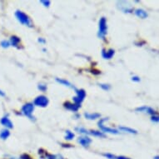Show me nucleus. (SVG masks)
I'll return each mask as SVG.
<instances>
[{
  "label": "nucleus",
  "instance_id": "obj_3",
  "mask_svg": "<svg viewBox=\"0 0 159 159\" xmlns=\"http://www.w3.org/2000/svg\"><path fill=\"white\" fill-rule=\"evenodd\" d=\"M34 111V104L31 102H28L22 107V113L26 117L30 118L31 120L35 121V117H33V113Z\"/></svg>",
  "mask_w": 159,
  "mask_h": 159
},
{
  "label": "nucleus",
  "instance_id": "obj_14",
  "mask_svg": "<svg viewBox=\"0 0 159 159\" xmlns=\"http://www.w3.org/2000/svg\"><path fill=\"white\" fill-rule=\"evenodd\" d=\"M84 117L86 119L89 120H95L97 118H100L101 114L98 113V112H93V113H89V112H85L84 113Z\"/></svg>",
  "mask_w": 159,
  "mask_h": 159
},
{
  "label": "nucleus",
  "instance_id": "obj_28",
  "mask_svg": "<svg viewBox=\"0 0 159 159\" xmlns=\"http://www.w3.org/2000/svg\"><path fill=\"white\" fill-rule=\"evenodd\" d=\"M140 78L138 77V76H133V78H132V81L136 82V83H138V82H140Z\"/></svg>",
  "mask_w": 159,
  "mask_h": 159
},
{
  "label": "nucleus",
  "instance_id": "obj_16",
  "mask_svg": "<svg viewBox=\"0 0 159 159\" xmlns=\"http://www.w3.org/2000/svg\"><path fill=\"white\" fill-rule=\"evenodd\" d=\"M56 81L58 83V84H62V85H64L66 87H68V88H71V89H76L73 86V84H71L70 82L67 81L65 79H63V78H56Z\"/></svg>",
  "mask_w": 159,
  "mask_h": 159
},
{
  "label": "nucleus",
  "instance_id": "obj_24",
  "mask_svg": "<svg viewBox=\"0 0 159 159\" xmlns=\"http://www.w3.org/2000/svg\"><path fill=\"white\" fill-rule=\"evenodd\" d=\"M99 86L101 87V89L105 90V91H108L110 89H111V86H110L109 84H99Z\"/></svg>",
  "mask_w": 159,
  "mask_h": 159
},
{
  "label": "nucleus",
  "instance_id": "obj_5",
  "mask_svg": "<svg viewBox=\"0 0 159 159\" xmlns=\"http://www.w3.org/2000/svg\"><path fill=\"white\" fill-rule=\"evenodd\" d=\"M75 91L77 95L73 98V102L76 104L81 105L82 102H84V98H86V92L84 89H75Z\"/></svg>",
  "mask_w": 159,
  "mask_h": 159
},
{
  "label": "nucleus",
  "instance_id": "obj_35",
  "mask_svg": "<svg viewBox=\"0 0 159 159\" xmlns=\"http://www.w3.org/2000/svg\"><path fill=\"white\" fill-rule=\"evenodd\" d=\"M75 117H76V118H78V117H80V115L76 114V115H75Z\"/></svg>",
  "mask_w": 159,
  "mask_h": 159
},
{
  "label": "nucleus",
  "instance_id": "obj_27",
  "mask_svg": "<svg viewBox=\"0 0 159 159\" xmlns=\"http://www.w3.org/2000/svg\"><path fill=\"white\" fill-rule=\"evenodd\" d=\"M18 159H34L33 157H32L28 153H23L21 155V156L19 157V158Z\"/></svg>",
  "mask_w": 159,
  "mask_h": 159
},
{
  "label": "nucleus",
  "instance_id": "obj_31",
  "mask_svg": "<svg viewBox=\"0 0 159 159\" xmlns=\"http://www.w3.org/2000/svg\"><path fill=\"white\" fill-rule=\"evenodd\" d=\"M63 148H72L73 146H71V144H62Z\"/></svg>",
  "mask_w": 159,
  "mask_h": 159
},
{
  "label": "nucleus",
  "instance_id": "obj_15",
  "mask_svg": "<svg viewBox=\"0 0 159 159\" xmlns=\"http://www.w3.org/2000/svg\"><path fill=\"white\" fill-rule=\"evenodd\" d=\"M135 14L136 16H138V18H148V13H147L146 11L144 10V9H142V8H138V9H136L135 10Z\"/></svg>",
  "mask_w": 159,
  "mask_h": 159
},
{
  "label": "nucleus",
  "instance_id": "obj_19",
  "mask_svg": "<svg viewBox=\"0 0 159 159\" xmlns=\"http://www.w3.org/2000/svg\"><path fill=\"white\" fill-rule=\"evenodd\" d=\"M118 129L121 131H123V132H126V133H131V134H137L138 132L135 129H133V128H128V127H123V126H121L118 128Z\"/></svg>",
  "mask_w": 159,
  "mask_h": 159
},
{
  "label": "nucleus",
  "instance_id": "obj_8",
  "mask_svg": "<svg viewBox=\"0 0 159 159\" xmlns=\"http://www.w3.org/2000/svg\"><path fill=\"white\" fill-rule=\"evenodd\" d=\"M78 143L84 148H89L90 144L92 143V139L89 137L83 136V137H79L78 138Z\"/></svg>",
  "mask_w": 159,
  "mask_h": 159
},
{
  "label": "nucleus",
  "instance_id": "obj_13",
  "mask_svg": "<svg viewBox=\"0 0 159 159\" xmlns=\"http://www.w3.org/2000/svg\"><path fill=\"white\" fill-rule=\"evenodd\" d=\"M20 43H21V39H19L18 36H16V35L11 36L10 45H12V46H13V47H15V48H19Z\"/></svg>",
  "mask_w": 159,
  "mask_h": 159
},
{
  "label": "nucleus",
  "instance_id": "obj_34",
  "mask_svg": "<svg viewBox=\"0 0 159 159\" xmlns=\"http://www.w3.org/2000/svg\"><path fill=\"white\" fill-rule=\"evenodd\" d=\"M4 159H17L15 157H8V158H4Z\"/></svg>",
  "mask_w": 159,
  "mask_h": 159
},
{
  "label": "nucleus",
  "instance_id": "obj_11",
  "mask_svg": "<svg viewBox=\"0 0 159 159\" xmlns=\"http://www.w3.org/2000/svg\"><path fill=\"white\" fill-rule=\"evenodd\" d=\"M115 54V51L112 48H110L108 50L102 49V56L104 59H111Z\"/></svg>",
  "mask_w": 159,
  "mask_h": 159
},
{
  "label": "nucleus",
  "instance_id": "obj_10",
  "mask_svg": "<svg viewBox=\"0 0 159 159\" xmlns=\"http://www.w3.org/2000/svg\"><path fill=\"white\" fill-rule=\"evenodd\" d=\"M63 107L67 110H70L72 112H77L78 109L81 107V105L76 104L74 102H65L63 103Z\"/></svg>",
  "mask_w": 159,
  "mask_h": 159
},
{
  "label": "nucleus",
  "instance_id": "obj_17",
  "mask_svg": "<svg viewBox=\"0 0 159 159\" xmlns=\"http://www.w3.org/2000/svg\"><path fill=\"white\" fill-rule=\"evenodd\" d=\"M44 159H64V157L62 155H60V154L48 153L47 152V153L45 155Z\"/></svg>",
  "mask_w": 159,
  "mask_h": 159
},
{
  "label": "nucleus",
  "instance_id": "obj_32",
  "mask_svg": "<svg viewBox=\"0 0 159 159\" xmlns=\"http://www.w3.org/2000/svg\"><path fill=\"white\" fill-rule=\"evenodd\" d=\"M0 96H1V97H4V96H5V93H4V92H3V91H2L1 89H0Z\"/></svg>",
  "mask_w": 159,
  "mask_h": 159
},
{
  "label": "nucleus",
  "instance_id": "obj_4",
  "mask_svg": "<svg viewBox=\"0 0 159 159\" xmlns=\"http://www.w3.org/2000/svg\"><path fill=\"white\" fill-rule=\"evenodd\" d=\"M107 120H108V118H107V117L101 118V119L98 121V128L102 131V133H111V134H118V133H119V132H118L117 129L108 128V127H106V126L104 125V123Z\"/></svg>",
  "mask_w": 159,
  "mask_h": 159
},
{
  "label": "nucleus",
  "instance_id": "obj_33",
  "mask_svg": "<svg viewBox=\"0 0 159 159\" xmlns=\"http://www.w3.org/2000/svg\"><path fill=\"white\" fill-rule=\"evenodd\" d=\"M153 159H159V155H157V156L154 157Z\"/></svg>",
  "mask_w": 159,
  "mask_h": 159
},
{
  "label": "nucleus",
  "instance_id": "obj_6",
  "mask_svg": "<svg viewBox=\"0 0 159 159\" xmlns=\"http://www.w3.org/2000/svg\"><path fill=\"white\" fill-rule=\"evenodd\" d=\"M48 103H49V100L44 95L38 96L34 101V106H38V107H46L48 105Z\"/></svg>",
  "mask_w": 159,
  "mask_h": 159
},
{
  "label": "nucleus",
  "instance_id": "obj_25",
  "mask_svg": "<svg viewBox=\"0 0 159 159\" xmlns=\"http://www.w3.org/2000/svg\"><path fill=\"white\" fill-rule=\"evenodd\" d=\"M1 46L4 48H7L10 46V42L9 41H7V40H3L2 42H1Z\"/></svg>",
  "mask_w": 159,
  "mask_h": 159
},
{
  "label": "nucleus",
  "instance_id": "obj_2",
  "mask_svg": "<svg viewBox=\"0 0 159 159\" xmlns=\"http://www.w3.org/2000/svg\"><path fill=\"white\" fill-rule=\"evenodd\" d=\"M107 34V19L104 17L99 19L98 22V36L99 39H105V37Z\"/></svg>",
  "mask_w": 159,
  "mask_h": 159
},
{
  "label": "nucleus",
  "instance_id": "obj_23",
  "mask_svg": "<svg viewBox=\"0 0 159 159\" xmlns=\"http://www.w3.org/2000/svg\"><path fill=\"white\" fill-rule=\"evenodd\" d=\"M38 89H39L41 92H46L48 89V87L47 85L44 84H39V85H38Z\"/></svg>",
  "mask_w": 159,
  "mask_h": 159
},
{
  "label": "nucleus",
  "instance_id": "obj_26",
  "mask_svg": "<svg viewBox=\"0 0 159 159\" xmlns=\"http://www.w3.org/2000/svg\"><path fill=\"white\" fill-rule=\"evenodd\" d=\"M39 3H41L43 4V5L44 6V7H47V8H48L50 6V3H51V2H50L49 0H41Z\"/></svg>",
  "mask_w": 159,
  "mask_h": 159
},
{
  "label": "nucleus",
  "instance_id": "obj_22",
  "mask_svg": "<svg viewBox=\"0 0 159 159\" xmlns=\"http://www.w3.org/2000/svg\"><path fill=\"white\" fill-rule=\"evenodd\" d=\"M102 156L106 157L107 159H116L117 158V156L114 155V154L110 153V152H105V153L102 154Z\"/></svg>",
  "mask_w": 159,
  "mask_h": 159
},
{
  "label": "nucleus",
  "instance_id": "obj_18",
  "mask_svg": "<svg viewBox=\"0 0 159 159\" xmlns=\"http://www.w3.org/2000/svg\"><path fill=\"white\" fill-rule=\"evenodd\" d=\"M89 135L94 136V137H98V138H105V134L102 132L97 130H89Z\"/></svg>",
  "mask_w": 159,
  "mask_h": 159
},
{
  "label": "nucleus",
  "instance_id": "obj_12",
  "mask_svg": "<svg viewBox=\"0 0 159 159\" xmlns=\"http://www.w3.org/2000/svg\"><path fill=\"white\" fill-rule=\"evenodd\" d=\"M0 123H1L2 125L4 126L6 128H9V129H11V128H13V123H12L10 119L7 117H2V118H1V120H0Z\"/></svg>",
  "mask_w": 159,
  "mask_h": 159
},
{
  "label": "nucleus",
  "instance_id": "obj_1",
  "mask_svg": "<svg viewBox=\"0 0 159 159\" xmlns=\"http://www.w3.org/2000/svg\"><path fill=\"white\" fill-rule=\"evenodd\" d=\"M15 16L17 19H18V21L20 24H24L27 27H29V28L34 27V23L32 21V19L29 18V15H27L26 13H24V12H22L20 10H17L15 12Z\"/></svg>",
  "mask_w": 159,
  "mask_h": 159
},
{
  "label": "nucleus",
  "instance_id": "obj_20",
  "mask_svg": "<svg viewBox=\"0 0 159 159\" xmlns=\"http://www.w3.org/2000/svg\"><path fill=\"white\" fill-rule=\"evenodd\" d=\"M9 136H10V132H9V130L7 129V128L2 130L1 131V133H0V138L3 139V140H6Z\"/></svg>",
  "mask_w": 159,
  "mask_h": 159
},
{
  "label": "nucleus",
  "instance_id": "obj_30",
  "mask_svg": "<svg viewBox=\"0 0 159 159\" xmlns=\"http://www.w3.org/2000/svg\"><path fill=\"white\" fill-rule=\"evenodd\" d=\"M116 159H131L130 157H128L125 156H117V158Z\"/></svg>",
  "mask_w": 159,
  "mask_h": 159
},
{
  "label": "nucleus",
  "instance_id": "obj_9",
  "mask_svg": "<svg viewBox=\"0 0 159 159\" xmlns=\"http://www.w3.org/2000/svg\"><path fill=\"white\" fill-rule=\"evenodd\" d=\"M137 111L138 112H145V113H148V114H150L152 116H157V112L155 111V110L151 107H148V106H143V107H139L137 108Z\"/></svg>",
  "mask_w": 159,
  "mask_h": 159
},
{
  "label": "nucleus",
  "instance_id": "obj_29",
  "mask_svg": "<svg viewBox=\"0 0 159 159\" xmlns=\"http://www.w3.org/2000/svg\"><path fill=\"white\" fill-rule=\"evenodd\" d=\"M38 42L40 43H43V44H44L45 43H46V40H45L44 39H43V38H39V39H38Z\"/></svg>",
  "mask_w": 159,
  "mask_h": 159
},
{
  "label": "nucleus",
  "instance_id": "obj_21",
  "mask_svg": "<svg viewBox=\"0 0 159 159\" xmlns=\"http://www.w3.org/2000/svg\"><path fill=\"white\" fill-rule=\"evenodd\" d=\"M65 133V139L67 141H71V140H73V138H74V133L73 132H71L70 130H67Z\"/></svg>",
  "mask_w": 159,
  "mask_h": 159
},
{
  "label": "nucleus",
  "instance_id": "obj_7",
  "mask_svg": "<svg viewBox=\"0 0 159 159\" xmlns=\"http://www.w3.org/2000/svg\"><path fill=\"white\" fill-rule=\"evenodd\" d=\"M117 8H119L121 11H123L125 13H133L134 8L130 3L126 2V1H120L117 3Z\"/></svg>",
  "mask_w": 159,
  "mask_h": 159
}]
</instances>
